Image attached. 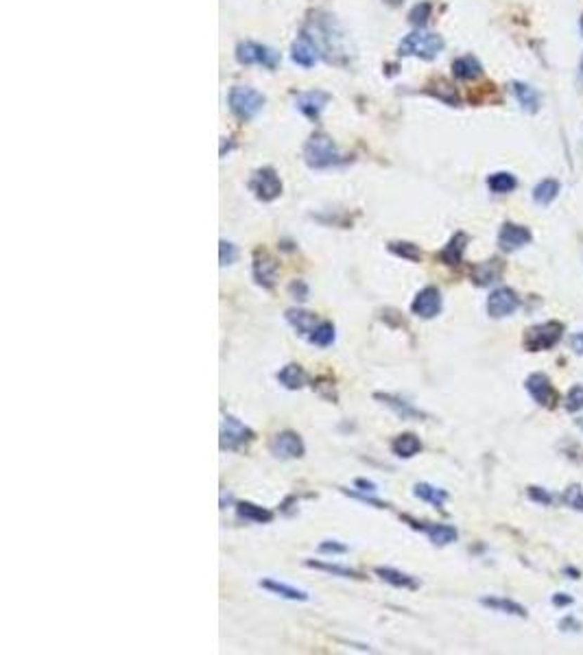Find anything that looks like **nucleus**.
<instances>
[{
	"mask_svg": "<svg viewBox=\"0 0 583 655\" xmlns=\"http://www.w3.org/2000/svg\"><path fill=\"white\" fill-rule=\"evenodd\" d=\"M304 162L315 171H324V168L343 164L346 160H343V155L339 153L336 145L332 143V138L324 133H315L304 145Z\"/></svg>",
	"mask_w": 583,
	"mask_h": 655,
	"instance_id": "obj_1",
	"label": "nucleus"
},
{
	"mask_svg": "<svg viewBox=\"0 0 583 655\" xmlns=\"http://www.w3.org/2000/svg\"><path fill=\"white\" fill-rule=\"evenodd\" d=\"M421 439L415 432H402L398 437H393L391 442V452L398 456V459H413L415 454L421 452Z\"/></svg>",
	"mask_w": 583,
	"mask_h": 655,
	"instance_id": "obj_25",
	"label": "nucleus"
},
{
	"mask_svg": "<svg viewBox=\"0 0 583 655\" xmlns=\"http://www.w3.org/2000/svg\"><path fill=\"white\" fill-rule=\"evenodd\" d=\"M581 70H583V59H581ZM581 84H583V79H581Z\"/></svg>",
	"mask_w": 583,
	"mask_h": 655,
	"instance_id": "obj_47",
	"label": "nucleus"
},
{
	"mask_svg": "<svg viewBox=\"0 0 583 655\" xmlns=\"http://www.w3.org/2000/svg\"><path fill=\"white\" fill-rule=\"evenodd\" d=\"M531 230L518 223H505L498 232V245L502 251H518L531 243Z\"/></svg>",
	"mask_w": 583,
	"mask_h": 655,
	"instance_id": "obj_14",
	"label": "nucleus"
},
{
	"mask_svg": "<svg viewBox=\"0 0 583 655\" xmlns=\"http://www.w3.org/2000/svg\"><path fill=\"white\" fill-rule=\"evenodd\" d=\"M402 520H405L411 529L415 531H421L428 535V540L435 544V546H448L452 542H457L459 538V531L450 524H435V522H419L411 515H402Z\"/></svg>",
	"mask_w": 583,
	"mask_h": 655,
	"instance_id": "obj_12",
	"label": "nucleus"
},
{
	"mask_svg": "<svg viewBox=\"0 0 583 655\" xmlns=\"http://www.w3.org/2000/svg\"><path fill=\"white\" fill-rule=\"evenodd\" d=\"M564 503L566 505H570L572 509H577V511H583V491H581V487L579 485H572V487H568L566 489V494H564Z\"/></svg>",
	"mask_w": 583,
	"mask_h": 655,
	"instance_id": "obj_41",
	"label": "nucleus"
},
{
	"mask_svg": "<svg viewBox=\"0 0 583 655\" xmlns=\"http://www.w3.org/2000/svg\"><path fill=\"white\" fill-rule=\"evenodd\" d=\"M452 74L459 81H474V79L483 74V66H480V62L474 55H464L452 62Z\"/></svg>",
	"mask_w": 583,
	"mask_h": 655,
	"instance_id": "obj_27",
	"label": "nucleus"
},
{
	"mask_svg": "<svg viewBox=\"0 0 583 655\" xmlns=\"http://www.w3.org/2000/svg\"><path fill=\"white\" fill-rule=\"evenodd\" d=\"M251 275L254 282L258 286H263L265 291H271L277 282V263L275 258L265 251V249H256L254 251V263H251Z\"/></svg>",
	"mask_w": 583,
	"mask_h": 655,
	"instance_id": "obj_9",
	"label": "nucleus"
},
{
	"mask_svg": "<svg viewBox=\"0 0 583 655\" xmlns=\"http://www.w3.org/2000/svg\"><path fill=\"white\" fill-rule=\"evenodd\" d=\"M289 295L293 297L295 302L304 304V302L308 300V295H310V289H308V284H306L304 280H293V282L289 284Z\"/></svg>",
	"mask_w": 583,
	"mask_h": 655,
	"instance_id": "obj_39",
	"label": "nucleus"
},
{
	"mask_svg": "<svg viewBox=\"0 0 583 655\" xmlns=\"http://www.w3.org/2000/svg\"><path fill=\"white\" fill-rule=\"evenodd\" d=\"M502 263L498 258H492V260H485V263H478L474 269H472V282L476 286H492L494 282L500 280L502 275Z\"/></svg>",
	"mask_w": 583,
	"mask_h": 655,
	"instance_id": "obj_23",
	"label": "nucleus"
},
{
	"mask_svg": "<svg viewBox=\"0 0 583 655\" xmlns=\"http://www.w3.org/2000/svg\"><path fill=\"white\" fill-rule=\"evenodd\" d=\"M376 577H380L385 583L393 585V588H400V590H417L419 588V581L413 577L409 572H402L398 568H389V566H376Z\"/></svg>",
	"mask_w": 583,
	"mask_h": 655,
	"instance_id": "obj_21",
	"label": "nucleus"
},
{
	"mask_svg": "<svg viewBox=\"0 0 583 655\" xmlns=\"http://www.w3.org/2000/svg\"><path fill=\"white\" fill-rule=\"evenodd\" d=\"M330 103V94H326V92H321V90H310V92H301L297 98H295V105H297V110L304 114L308 121H313V123H317L319 121V116H321V112H324V107Z\"/></svg>",
	"mask_w": 583,
	"mask_h": 655,
	"instance_id": "obj_15",
	"label": "nucleus"
},
{
	"mask_svg": "<svg viewBox=\"0 0 583 655\" xmlns=\"http://www.w3.org/2000/svg\"><path fill=\"white\" fill-rule=\"evenodd\" d=\"M581 428H583V422H581Z\"/></svg>",
	"mask_w": 583,
	"mask_h": 655,
	"instance_id": "obj_49",
	"label": "nucleus"
},
{
	"mask_svg": "<svg viewBox=\"0 0 583 655\" xmlns=\"http://www.w3.org/2000/svg\"><path fill=\"white\" fill-rule=\"evenodd\" d=\"M529 498L539 503V505H553V496L546 494V491H542L539 487H529Z\"/></svg>",
	"mask_w": 583,
	"mask_h": 655,
	"instance_id": "obj_42",
	"label": "nucleus"
},
{
	"mask_svg": "<svg viewBox=\"0 0 583 655\" xmlns=\"http://www.w3.org/2000/svg\"><path fill=\"white\" fill-rule=\"evenodd\" d=\"M553 603H555V605H570L572 599H570V597H559V594H557V597L553 599Z\"/></svg>",
	"mask_w": 583,
	"mask_h": 655,
	"instance_id": "obj_45",
	"label": "nucleus"
},
{
	"mask_svg": "<svg viewBox=\"0 0 583 655\" xmlns=\"http://www.w3.org/2000/svg\"><path fill=\"white\" fill-rule=\"evenodd\" d=\"M466 247H468V236L464 232H457L448 241V245L439 251V260L448 267H459L461 260H464Z\"/></svg>",
	"mask_w": 583,
	"mask_h": 655,
	"instance_id": "obj_24",
	"label": "nucleus"
},
{
	"mask_svg": "<svg viewBox=\"0 0 583 655\" xmlns=\"http://www.w3.org/2000/svg\"><path fill=\"white\" fill-rule=\"evenodd\" d=\"M336 339V330L332 322H319V326L308 336V343L315 348H330Z\"/></svg>",
	"mask_w": 583,
	"mask_h": 655,
	"instance_id": "obj_33",
	"label": "nucleus"
},
{
	"mask_svg": "<svg viewBox=\"0 0 583 655\" xmlns=\"http://www.w3.org/2000/svg\"><path fill=\"white\" fill-rule=\"evenodd\" d=\"M236 515L240 520H245V522H254V524H269V522H273V511H269V509H265V507H260V505H254V503H249V501H240V503H236Z\"/></svg>",
	"mask_w": 583,
	"mask_h": 655,
	"instance_id": "obj_26",
	"label": "nucleus"
},
{
	"mask_svg": "<svg viewBox=\"0 0 583 655\" xmlns=\"http://www.w3.org/2000/svg\"><path fill=\"white\" fill-rule=\"evenodd\" d=\"M263 590H267L273 597H280V599H287V601H295V603H306L310 601V594L301 588H295V585H289L284 581H277V579H260L258 583Z\"/></svg>",
	"mask_w": 583,
	"mask_h": 655,
	"instance_id": "obj_18",
	"label": "nucleus"
},
{
	"mask_svg": "<svg viewBox=\"0 0 583 655\" xmlns=\"http://www.w3.org/2000/svg\"><path fill=\"white\" fill-rule=\"evenodd\" d=\"M387 3H389V5H393V7H395V5H400V3H402V0H387Z\"/></svg>",
	"mask_w": 583,
	"mask_h": 655,
	"instance_id": "obj_46",
	"label": "nucleus"
},
{
	"mask_svg": "<svg viewBox=\"0 0 583 655\" xmlns=\"http://www.w3.org/2000/svg\"><path fill=\"white\" fill-rule=\"evenodd\" d=\"M527 391L539 406H553L557 400V391L544 373H531L527 378Z\"/></svg>",
	"mask_w": 583,
	"mask_h": 655,
	"instance_id": "obj_17",
	"label": "nucleus"
},
{
	"mask_svg": "<svg viewBox=\"0 0 583 655\" xmlns=\"http://www.w3.org/2000/svg\"><path fill=\"white\" fill-rule=\"evenodd\" d=\"M350 550L348 544L339 542V540H324L319 544V553L321 555H346Z\"/></svg>",
	"mask_w": 583,
	"mask_h": 655,
	"instance_id": "obj_40",
	"label": "nucleus"
},
{
	"mask_svg": "<svg viewBox=\"0 0 583 655\" xmlns=\"http://www.w3.org/2000/svg\"><path fill=\"white\" fill-rule=\"evenodd\" d=\"M487 188L494 194H509L518 188V180H516V175H511L507 171H498V173H492L487 177Z\"/></svg>",
	"mask_w": 583,
	"mask_h": 655,
	"instance_id": "obj_30",
	"label": "nucleus"
},
{
	"mask_svg": "<svg viewBox=\"0 0 583 655\" xmlns=\"http://www.w3.org/2000/svg\"><path fill=\"white\" fill-rule=\"evenodd\" d=\"M511 90H513V94H516V98H518V103H520V107H522V110L529 112V114L539 112V103H542V98H539V92H537L533 86H529V84H522V81H513Z\"/></svg>",
	"mask_w": 583,
	"mask_h": 655,
	"instance_id": "obj_28",
	"label": "nucleus"
},
{
	"mask_svg": "<svg viewBox=\"0 0 583 655\" xmlns=\"http://www.w3.org/2000/svg\"><path fill=\"white\" fill-rule=\"evenodd\" d=\"M572 350L577 354H583V334H575L572 336Z\"/></svg>",
	"mask_w": 583,
	"mask_h": 655,
	"instance_id": "obj_44",
	"label": "nucleus"
},
{
	"mask_svg": "<svg viewBox=\"0 0 583 655\" xmlns=\"http://www.w3.org/2000/svg\"><path fill=\"white\" fill-rule=\"evenodd\" d=\"M291 57L293 62L301 68H313L319 62V46L315 44V39L308 33H301L291 48Z\"/></svg>",
	"mask_w": 583,
	"mask_h": 655,
	"instance_id": "obj_16",
	"label": "nucleus"
},
{
	"mask_svg": "<svg viewBox=\"0 0 583 655\" xmlns=\"http://www.w3.org/2000/svg\"><path fill=\"white\" fill-rule=\"evenodd\" d=\"M249 190L256 194V199L260 201H275L280 194H282V180L277 177V173L273 168H258L251 180H249Z\"/></svg>",
	"mask_w": 583,
	"mask_h": 655,
	"instance_id": "obj_8",
	"label": "nucleus"
},
{
	"mask_svg": "<svg viewBox=\"0 0 583 655\" xmlns=\"http://www.w3.org/2000/svg\"><path fill=\"white\" fill-rule=\"evenodd\" d=\"M275 378H277L280 385H282L284 389H289V391H299V389H304L308 385V373L304 371V367L297 365V363L284 365L282 369L275 373Z\"/></svg>",
	"mask_w": 583,
	"mask_h": 655,
	"instance_id": "obj_22",
	"label": "nucleus"
},
{
	"mask_svg": "<svg viewBox=\"0 0 583 655\" xmlns=\"http://www.w3.org/2000/svg\"><path fill=\"white\" fill-rule=\"evenodd\" d=\"M263 105H265V96L256 92L254 88L236 86L230 92V110L238 121H243V123L251 121V118L263 110Z\"/></svg>",
	"mask_w": 583,
	"mask_h": 655,
	"instance_id": "obj_4",
	"label": "nucleus"
},
{
	"mask_svg": "<svg viewBox=\"0 0 583 655\" xmlns=\"http://www.w3.org/2000/svg\"><path fill=\"white\" fill-rule=\"evenodd\" d=\"M441 306H444V300H441V291L433 284L424 286L411 304V312L419 319H435V317L441 312Z\"/></svg>",
	"mask_w": 583,
	"mask_h": 655,
	"instance_id": "obj_11",
	"label": "nucleus"
},
{
	"mask_svg": "<svg viewBox=\"0 0 583 655\" xmlns=\"http://www.w3.org/2000/svg\"><path fill=\"white\" fill-rule=\"evenodd\" d=\"M559 182L557 180H542L535 188H533V201L537 204V206H551L555 199H557V194H559Z\"/></svg>",
	"mask_w": 583,
	"mask_h": 655,
	"instance_id": "obj_31",
	"label": "nucleus"
},
{
	"mask_svg": "<svg viewBox=\"0 0 583 655\" xmlns=\"http://www.w3.org/2000/svg\"><path fill=\"white\" fill-rule=\"evenodd\" d=\"M236 59H238V64H243V66L258 64V66H265L267 70H275L280 64V53H275L269 46L256 44V42H240L236 46Z\"/></svg>",
	"mask_w": 583,
	"mask_h": 655,
	"instance_id": "obj_7",
	"label": "nucleus"
},
{
	"mask_svg": "<svg viewBox=\"0 0 583 655\" xmlns=\"http://www.w3.org/2000/svg\"><path fill=\"white\" fill-rule=\"evenodd\" d=\"M256 439V432L234 415H225L218 430V446L223 452H238Z\"/></svg>",
	"mask_w": 583,
	"mask_h": 655,
	"instance_id": "obj_3",
	"label": "nucleus"
},
{
	"mask_svg": "<svg viewBox=\"0 0 583 655\" xmlns=\"http://www.w3.org/2000/svg\"><path fill=\"white\" fill-rule=\"evenodd\" d=\"M284 319L297 334L306 336V339L313 334V330L319 326V317L315 312H310V310H304V308H289L284 312Z\"/></svg>",
	"mask_w": 583,
	"mask_h": 655,
	"instance_id": "obj_19",
	"label": "nucleus"
},
{
	"mask_svg": "<svg viewBox=\"0 0 583 655\" xmlns=\"http://www.w3.org/2000/svg\"><path fill=\"white\" fill-rule=\"evenodd\" d=\"M581 25H583V18H581Z\"/></svg>",
	"mask_w": 583,
	"mask_h": 655,
	"instance_id": "obj_48",
	"label": "nucleus"
},
{
	"mask_svg": "<svg viewBox=\"0 0 583 655\" xmlns=\"http://www.w3.org/2000/svg\"><path fill=\"white\" fill-rule=\"evenodd\" d=\"M518 308H520V297L509 286L494 289L487 297V312L494 319H505V317L513 315Z\"/></svg>",
	"mask_w": 583,
	"mask_h": 655,
	"instance_id": "obj_10",
	"label": "nucleus"
},
{
	"mask_svg": "<svg viewBox=\"0 0 583 655\" xmlns=\"http://www.w3.org/2000/svg\"><path fill=\"white\" fill-rule=\"evenodd\" d=\"M354 487H356L358 491H365V494H376V491H378L376 483H372V481H367V479H356V481H354Z\"/></svg>",
	"mask_w": 583,
	"mask_h": 655,
	"instance_id": "obj_43",
	"label": "nucleus"
},
{
	"mask_svg": "<svg viewBox=\"0 0 583 655\" xmlns=\"http://www.w3.org/2000/svg\"><path fill=\"white\" fill-rule=\"evenodd\" d=\"M561 334H564V326L559 322H546V324H537L533 328L527 330L525 334V348L529 352H544L551 350L559 343Z\"/></svg>",
	"mask_w": 583,
	"mask_h": 655,
	"instance_id": "obj_6",
	"label": "nucleus"
},
{
	"mask_svg": "<svg viewBox=\"0 0 583 655\" xmlns=\"http://www.w3.org/2000/svg\"><path fill=\"white\" fill-rule=\"evenodd\" d=\"M566 409L570 413H577L583 409V385H575L566 395Z\"/></svg>",
	"mask_w": 583,
	"mask_h": 655,
	"instance_id": "obj_38",
	"label": "nucleus"
},
{
	"mask_svg": "<svg viewBox=\"0 0 583 655\" xmlns=\"http://www.w3.org/2000/svg\"><path fill=\"white\" fill-rule=\"evenodd\" d=\"M480 603H483L485 607H490V609H494V611L511 614V616H520V618H525V616H527V609L522 607L520 603L511 601V599H500V597H485V599H480Z\"/></svg>",
	"mask_w": 583,
	"mask_h": 655,
	"instance_id": "obj_32",
	"label": "nucleus"
},
{
	"mask_svg": "<svg viewBox=\"0 0 583 655\" xmlns=\"http://www.w3.org/2000/svg\"><path fill=\"white\" fill-rule=\"evenodd\" d=\"M339 489L343 491L346 496H350V498H356V501L365 503V505H372V507H376V509H387V507H389L387 503H383L380 498H376L374 494H365V491H358V489H346V487H339Z\"/></svg>",
	"mask_w": 583,
	"mask_h": 655,
	"instance_id": "obj_36",
	"label": "nucleus"
},
{
	"mask_svg": "<svg viewBox=\"0 0 583 655\" xmlns=\"http://www.w3.org/2000/svg\"><path fill=\"white\" fill-rule=\"evenodd\" d=\"M444 51V37L428 31H413L400 42V55L405 57H419V59H435Z\"/></svg>",
	"mask_w": 583,
	"mask_h": 655,
	"instance_id": "obj_2",
	"label": "nucleus"
},
{
	"mask_svg": "<svg viewBox=\"0 0 583 655\" xmlns=\"http://www.w3.org/2000/svg\"><path fill=\"white\" fill-rule=\"evenodd\" d=\"M413 494L417 496L419 501H424V503L433 505L435 509H441V507L446 505V501H448V491L441 489V487H435V485H431V483H417V485L413 487Z\"/></svg>",
	"mask_w": 583,
	"mask_h": 655,
	"instance_id": "obj_29",
	"label": "nucleus"
},
{
	"mask_svg": "<svg viewBox=\"0 0 583 655\" xmlns=\"http://www.w3.org/2000/svg\"><path fill=\"white\" fill-rule=\"evenodd\" d=\"M431 11H433L431 3H419V5H415V7L411 9V13H409V22H411V25H417V27H424V25L428 22V18H431Z\"/></svg>",
	"mask_w": 583,
	"mask_h": 655,
	"instance_id": "obj_37",
	"label": "nucleus"
},
{
	"mask_svg": "<svg viewBox=\"0 0 583 655\" xmlns=\"http://www.w3.org/2000/svg\"><path fill=\"white\" fill-rule=\"evenodd\" d=\"M374 400L380 402L383 406H387L389 411H393L400 420H424V418H426V415L421 413L417 406H413L409 400L400 398V395H395V393L376 391V393H374Z\"/></svg>",
	"mask_w": 583,
	"mask_h": 655,
	"instance_id": "obj_13",
	"label": "nucleus"
},
{
	"mask_svg": "<svg viewBox=\"0 0 583 655\" xmlns=\"http://www.w3.org/2000/svg\"><path fill=\"white\" fill-rule=\"evenodd\" d=\"M389 251L402 260H409V263H419L421 260V251L417 245L413 243H407V241H391L389 243Z\"/></svg>",
	"mask_w": 583,
	"mask_h": 655,
	"instance_id": "obj_34",
	"label": "nucleus"
},
{
	"mask_svg": "<svg viewBox=\"0 0 583 655\" xmlns=\"http://www.w3.org/2000/svg\"><path fill=\"white\" fill-rule=\"evenodd\" d=\"M238 260V247L230 241H221L218 243V263L221 267H230Z\"/></svg>",
	"mask_w": 583,
	"mask_h": 655,
	"instance_id": "obj_35",
	"label": "nucleus"
},
{
	"mask_svg": "<svg viewBox=\"0 0 583 655\" xmlns=\"http://www.w3.org/2000/svg\"><path fill=\"white\" fill-rule=\"evenodd\" d=\"M304 566H306V568H313V570L328 572V574H332V577H339V579H354V581H365V579H367L360 570H356V568H352V566H343V564H334V562L306 560Z\"/></svg>",
	"mask_w": 583,
	"mask_h": 655,
	"instance_id": "obj_20",
	"label": "nucleus"
},
{
	"mask_svg": "<svg viewBox=\"0 0 583 655\" xmlns=\"http://www.w3.org/2000/svg\"><path fill=\"white\" fill-rule=\"evenodd\" d=\"M269 452L280 461H293L306 454V444L295 430H280L271 437Z\"/></svg>",
	"mask_w": 583,
	"mask_h": 655,
	"instance_id": "obj_5",
	"label": "nucleus"
}]
</instances>
